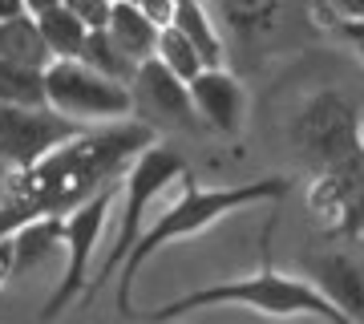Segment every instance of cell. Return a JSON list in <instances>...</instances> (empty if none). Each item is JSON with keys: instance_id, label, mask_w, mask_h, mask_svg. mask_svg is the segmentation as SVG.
<instances>
[{"instance_id": "1", "label": "cell", "mask_w": 364, "mask_h": 324, "mask_svg": "<svg viewBox=\"0 0 364 324\" xmlns=\"http://www.w3.org/2000/svg\"><path fill=\"white\" fill-rule=\"evenodd\" d=\"M287 191H291V179H255V182H239V187H210V191H203V187H195L191 170H186L178 182V199L146 227L142 239L134 244V251L122 263V272H117V312H130L134 280L162 247L178 244V239H195V235H203L207 227H215L219 219H227V215H235L243 207L272 203V199L279 203Z\"/></svg>"}, {"instance_id": "2", "label": "cell", "mask_w": 364, "mask_h": 324, "mask_svg": "<svg viewBox=\"0 0 364 324\" xmlns=\"http://www.w3.org/2000/svg\"><path fill=\"white\" fill-rule=\"evenodd\" d=\"M207 308H251V312H263V316H312V320H332V324L348 320L316 288V280H296V276H279V272H259V276H247V280H227V284L186 292L174 304L158 308L154 320L195 316V312H207Z\"/></svg>"}, {"instance_id": "3", "label": "cell", "mask_w": 364, "mask_h": 324, "mask_svg": "<svg viewBox=\"0 0 364 324\" xmlns=\"http://www.w3.org/2000/svg\"><path fill=\"white\" fill-rule=\"evenodd\" d=\"M182 174H186V158H182L178 150L162 146V142H150L142 155L126 167V174H122V215H117L114 244L105 247L102 268L90 276L85 300H93L109 280H114V272H122V263H126V256L134 251V244H138L142 231L154 223V215H150L154 203L182 179Z\"/></svg>"}, {"instance_id": "4", "label": "cell", "mask_w": 364, "mask_h": 324, "mask_svg": "<svg viewBox=\"0 0 364 324\" xmlns=\"http://www.w3.org/2000/svg\"><path fill=\"white\" fill-rule=\"evenodd\" d=\"M45 93L49 105L81 126H102V122H122L134 117V93L126 81L105 78L81 57H57L45 69Z\"/></svg>"}, {"instance_id": "5", "label": "cell", "mask_w": 364, "mask_h": 324, "mask_svg": "<svg viewBox=\"0 0 364 324\" xmlns=\"http://www.w3.org/2000/svg\"><path fill=\"white\" fill-rule=\"evenodd\" d=\"M291 142L304 158H312L316 170L364 167L360 117L340 93H312L299 105L296 122H291Z\"/></svg>"}, {"instance_id": "6", "label": "cell", "mask_w": 364, "mask_h": 324, "mask_svg": "<svg viewBox=\"0 0 364 324\" xmlns=\"http://www.w3.org/2000/svg\"><path fill=\"white\" fill-rule=\"evenodd\" d=\"M117 191H122V179L97 187L90 199H81L73 211H65V272H61V284L49 296L45 312H41L45 320L61 316L90 288V263H93V251H97V244H102V235H105V223H109Z\"/></svg>"}, {"instance_id": "7", "label": "cell", "mask_w": 364, "mask_h": 324, "mask_svg": "<svg viewBox=\"0 0 364 324\" xmlns=\"http://www.w3.org/2000/svg\"><path fill=\"white\" fill-rule=\"evenodd\" d=\"M81 122L65 117L53 105H4L0 102V158L13 170L33 167L41 158L81 134Z\"/></svg>"}, {"instance_id": "8", "label": "cell", "mask_w": 364, "mask_h": 324, "mask_svg": "<svg viewBox=\"0 0 364 324\" xmlns=\"http://www.w3.org/2000/svg\"><path fill=\"white\" fill-rule=\"evenodd\" d=\"M130 93H134V114H142V122H150V126L154 122L158 126H178L186 134L207 130L195 110V98H191V81H182L158 57H146L138 65V73L130 81Z\"/></svg>"}, {"instance_id": "9", "label": "cell", "mask_w": 364, "mask_h": 324, "mask_svg": "<svg viewBox=\"0 0 364 324\" xmlns=\"http://www.w3.org/2000/svg\"><path fill=\"white\" fill-rule=\"evenodd\" d=\"M191 98H195V110L203 117V126L231 138L243 130V117H247V85L235 78L227 65H207L195 81H191Z\"/></svg>"}, {"instance_id": "10", "label": "cell", "mask_w": 364, "mask_h": 324, "mask_svg": "<svg viewBox=\"0 0 364 324\" xmlns=\"http://www.w3.org/2000/svg\"><path fill=\"white\" fill-rule=\"evenodd\" d=\"M312 280L348 320H364V263L352 256H324L312 268Z\"/></svg>"}, {"instance_id": "11", "label": "cell", "mask_w": 364, "mask_h": 324, "mask_svg": "<svg viewBox=\"0 0 364 324\" xmlns=\"http://www.w3.org/2000/svg\"><path fill=\"white\" fill-rule=\"evenodd\" d=\"M105 33L114 37V45H117L122 53H126L130 61L142 65L146 57H154V49H158V33H162V25H158L154 16L146 13V9H138L134 0H114Z\"/></svg>"}, {"instance_id": "12", "label": "cell", "mask_w": 364, "mask_h": 324, "mask_svg": "<svg viewBox=\"0 0 364 324\" xmlns=\"http://www.w3.org/2000/svg\"><path fill=\"white\" fill-rule=\"evenodd\" d=\"M0 57L16 65H33V69H49L57 57H53L49 41L41 33V21L33 13L9 16L0 21Z\"/></svg>"}, {"instance_id": "13", "label": "cell", "mask_w": 364, "mask_h": 324, "mask_svg": "<svg viewBox=\"0 0 364 324\" xmlns=\"http://www.w3.org/2000/svg\"><path fill=\"white\" fill-rule=\"evenodd\" d=\"M61 244H65V215H33L25 227H16L13 231L16 276L33 272L41 259H49Z\"/></svg>"}, {"instance_id": "14", "label": "cell", "mask_w": 364, "mask_h": 324, "mask_svg": "<svg viewBox=\"0 0 364 324\" xmlns=\"http://www.w3.org/2000/svg\"><path fill=\"white\" fill-rule=\"evenodd\" d=\"M170 25H178L191 45L198 49V57L207 65H227V41H223L219 25H215V16H210L207 0H191V4H178L174 9V21Z\"/></svg>"}, {"instance_id": "15", "label": "cell", "mask_w": 364, "mask_h": 324, "mask_svg": "<svg viewBox=\"0 0 364 324\" xmlns=\"http://www.w3.org/2000/svg\"><path fill=\"white\" fill-rule=\"evenodd\" d=\"M239 41H263L279 25V0H215Z\"/></svg>"}, {"instance_id": "16", "label": "cell", "mask_w": 364, "mask_h": 324, "mask_svg": "<svg viewBox=\"0 0 364 324\" xmlns=\"http://www.w3.org/2000/svg\"><path fill=\"white\" fill-rule=\"evenodd\" d=\"M0 102L4 105H49L45 93V69L16 65L0 57Z\"/></svg>"}, {"instance_id": "17", "label": "cell", "mask_w": 364, "mask_h": 324, "mask_svg": "<svg viewBox=\"0 0 364 324\" xmlns=\"http://www.w3.org/2000/svg\"><path fill=\"white\" fill-rule=\"evenodd\" d=\"M37 21H41V33H45V41H49L53 57H81L90 28H85V21H81L77 13H69L65 4H57V9H49V13H41Z\"/></svg>"}, {"instance_id": "18", "label": "cell", "mask_w": 364, "mask_h": 324, "mask_svg": "<svg viewBox=\"0 0 364 324\" xmlns=\"http://www.w3.org/2000/svg\"><path fill=\"white\" fill-rule=\"evenodd\" d=\"M154 57L166 69H174L182 81H195L203 69H207V61L198 57V49L191 45V37L182 33L178 25H162V33H158V49H154Z\"/></svg>"}, {"instance_id": "19", "label": "cell", "mask_w": 364, "mask_h": 324, "mask_svg": "<svg viewBox=\"0 0 364 324\" xmlns=\"http://www.w3.org/2000/svg\"><path fill=\"white\" fill-rule=\"evenodd\" d=\"M81 61H90L93 69H102L105 78H117L130 85L134 73H138V61H130L126 53L114 45V37L105 33V28H90V37H85V49H81Z\"/></svg>"}, {"instance_id": "20", "label": "cell", "mask_w": 364, "mask_h": 324, "mask_svg": "<svg viewBox=\"0 0 364 324\" xmlns=\"http://www.w3.org/2000/svg\"><path fill=\"white\" fill-rule=\"evenodd\" d=\"M69 13H77L85 21V28H105L109 25V9H114V0H65Z\"/></svg>"}, {"instance_id": "21", "label": "cell", "mask_w": 364, "mask_h": 324, "mask_svg": "<svg viewBox=\"0 0 364 324\" xmlns=\"http://www.w3.org/2000/svg\"><path fill=\"white\" fill-rule=\"evenodd\" d=\"M33 215H37V211L25 207V203H16V199H0V239H4V235H13L16 227H25Z\"/></svg>"}, {"instance_id": "22", "label": "cell", "mask_w": 364, "mask_h": 324, "mask_svg": "<svg viewBox=\"0 0 364 324\" xmlns=\"http://www.w3.org/2000/svg\"><path fill=\"white\" fill-rule=\"evenodd\" d=\"M324 4L332 9L336 21H356V25H364V0H324Z\"/></svg>"}, {"instance_id": "23", "label": "cell", "mask_w": 364, "mask_h": 324, "mask_svg": "<svg viewBox=\"0 0 364 324\" xmlns=\"http://www.w3.org/2000/svg\"><path fill=\"white\" fill-rule=\"evenodd\" d=\"M16 276V251H13V235L0 239V284Z\"/></svg>"}, {"instance_id": "24", "label": "cell", "mask_w": 364, "mask_h": 324, "mask_svg": "<svg viewBox=\"0 0 364 324\" xmlns=\"http://www.w3.org/2000/svg\"><path fill=\"white\" fill-rule=\"evenodd\" d=\"M21 13H28L25 0H0V21H9V16H21Z\"/></svg>"}, {"instance_id": "25", "label": "cell", "mask_w": 364, "mask_h": 324, "mask_svg": "<svg viewBox=\"0 0 364 324\" xmlns=\"http://www.w3.org/2000/svg\"><path fill=\"white\" fill-rule=\"evenodd\" d=\"M57 4H65V0H25V9H28L33 16L49 13V9H57Z\"/></svg>"}, {"instance_id": "26", "label": "cell", "mask_w": 364, "mask_h": 324, "mask_svg": "<svg viewBox=\"0 0 364 324\" xmlns=\"http://www.w3.org/2000/svg\"><path fill=\"white\" fill-rule=\"evenodd\" d=\"M9 170H13V167H9V162H4V158H0V182L9 179Z\"/></svg>"}, {"instance_id": "27", "label": "cell", "mask_w": 364, "mask_h": 324, "mask_svg": "<svg viewBox=\"0 0 364 324\" xmlns=\"http://www.w3.org/2000/svg\"><path fill=\"white\" fill-rule=\"evenodd\" d=\"M174 4H191V0H174Z\"/></svg>"}]
</instances>
